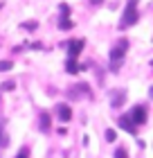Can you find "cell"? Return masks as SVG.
<instances>
[{"mask_svg": "<svg viewBox=\"0 0 153 158\" xmlns=\"http://www.w3.org/2000/svg\"><path fill=\"white\" fill-rule=\"evenodd\" d=\"M128 50V41H117V45H115L111 50V70L113 73H117V70L122 68V61H124V54H126Z\"/></svg>", "mask_w": 153, "mask_h": 158, "instance_id": "1", "label": "cell"}, {"mask_svg": "<svg viewBox=\"0 0 153 158\" xmlns=\"http://www.w3.org/2000/svg\"><path fill=\"white\" fill-rule=\"evenodd\" d=\"M135 23H137V2H135V0H131V2L126 5V9H124V16L119 20V27H122V30H126V27L135 25Z\"/></svg>", "mask_w": 153, "mask_h": 158, "instance_id": "2", "label": "cell"}, {"mask_svg": "<svg viewBox=\"0 0 153 158\" xmlns=\"http://www.w3.org/2000/svg\"><path fill=\"white\" fill-rule=\"evenodd\" d=\"M128 120L133 122L135 127L137 124H144V122H147V106H133L131 113H128Z\"/></svg>", "mask_w": 153, "mask_h": 158, "instance_id": "3", "label": "cell"}, {"mask_svg": "<svg viewBox=\"0 0 153 158\" xmlns=\"http://www.w3.org/2000/svg\"><path fill=\"white\" fill-rule=\"evenodd\" d=\"M83 50V41H68V56L77 59V54H81Z\"/></svg>", "mask_w": 153, "mask_h": 158, "instance_id": "4", "label": "cell"}, {"mask_svg": "<svg viewBox=\"0 0 153 158\" xmlns=\"http://www.w3.org/2000/svg\"><path fill=\"white\" fill-rule=\"evenodd\" d=\"M56 118H59L61 122H68L72 118V109L68 104H59V106H56Z\"/></svg>", "mask_w": 153, "mask_h": 158, "instance_id": "5", "label": "cell"}, {"mask_svg": "<svg viewBox=\"0 0 153 158\" xmlns=\"http://www.w3.org/2000/svg\"><path fill=\"white\" fill-rule=\"evenodd\" d=\"M117 124L124 129V131H128V133H135V124L128 120V115H122V118L117 120Z\"/></svg>", "mask_w": 153, "mask_h": 158, "instance_id": "6", "label": "cell"}, {"mask_svg": "<svg viewBox=\"0 0 153 158\" xmlns=\"http://www.w3.org/2000/svg\"><path fill=\"white\" fill-rule=\"evenodd\" d=\"M0 147H9V135H7L2 122H0Z\"/></svg>", "mask_w": 153, "mask_h": 158, "instance_id": "7", "label": "cell"}, {"mask_svg": "<svg viewBox=\"0 0 153 158\" xmlns=\"http://www.w3.org/2000/svg\"><path fill=\"white\" fill-rule=\"evenodd\" d=\"M111 104H113V106H122V104H124V90H119V93H113Z\"/></svg>", "mask_w": 153, "mask_h": 158, "instance_id": "8", "label": "cell"}, {"mask_svg": "<svg viewBox=\"0 0 153 158\" xmlns=\"http://www.w3.org/2000/svg\"><path fill=\"white\" fill-rule=\"evenodd\" d=\"M50 127H52L50 115H47V113H43V115H41V129H43V131H50Z\"/></svg>", "mask_w": 153, "mask_h": 158, "instance_id": "9", "label": "cell"}, {"mask_svg": "<svg viewBox=\"0 0 153 158\" xmlns=\"http://www.w3.org/2000/svg\"><path fill=\"white\" fill-rule=\"evenodd\" d=\"M65 70H68L70 75H74V73H79V63H77L74 59H68V66H65Z\"/></svg>", "mask_w": 153, "mask_h": 158, "instance_id": "10", "label": "cell"}, {"mask_svg": "<svg viewBox=\"0 0 153 158\" xmlns=\"http://www.w3.org/2000/svg\"><path fill=\"white\" fill-rule=\"evenodd\" d=\"M59 27H61V30H72V27H74V23L65 16V18H61V25H59Z\"/></svg>", "mask_w": 153, "mask_h": 158, "instance_id": "11", "label": "cell"}, {"mask_svg": "<svg viewBox=\"0 0 153 158\" xmlns=\"http://www.w3.org/2000/svg\"><path fill=\"white\" fill-rule=\"evenodd\" d=\"M115 138H117L115 129H108V131H106V140H108V142H115Z\"/></svg>", "mask_w": 153, "mask_h": 158, "instance_id": "12", "label": "cell"}, {"mask_svg": "<svg viewBox=\"0 0 153 158\" xmlns=\"http://www.w3.org/2000/svg\"><path fill=\"white\" fill-rule=\"evenodd\" d=\"M14 63L11 61H0V73H5V70H11Z\"/></svg>", "mask_w": 153, "mask_h": 158, "instance_id": "13", "label": "cell"}, {"mask_svg": "<svg viewBox=\"0 0 153 158\" xmlns=\"http://www.w3.org/2000/svg\"><path fill=\"white\" fill-rule=\"evenodd\" d=\"M115 158H128V156H126V149H124V147H119L117 152H115Z\"/></svg>", "mask_w": 153, "mask_h": 158, "instance_id": "14", "label": "cell"}, {"mask_svg": "<svg viewBox=\"0 0 153 158\" xmlns=\"http://www.w3.org/2000/svg\"><path fill=\"white\" fill-rule=\"evenodd\" d=\"M14 88H16V84H14V81H5L2 84V90H14Z\"/></svg>", "mask_w": 153, "mask_h": 158, "instance_id": "15", "label": "cell"}, {"mask_svg": "<svg viewBox=\"0 0 153 158\" xmlns=\"http://www.w3.org/2000/svg\"><path fill=\"white\" fill-rule=\"evenodd\" d=\"M25 27H27L30 32H34L36 27H38V23H36V20H30V23H25Z\"/></svg>", "mask_w": 153, "mask_h": 158, "instance_id": "16", "label": "cell"}, {"mask_svg": "<svg viewBox=\"0 0 153 158\" xmlns=\"http://www.w3.org/2000/svg\"><path fill=\"white\" fill-rule=\"evenodd\" d=\"M16 158H30V152H27V149H20V152L16 154Z\"/></svg>", "mask_w": 153, "mask_h": 158, "instance_id": "17", "label": "cell"}, {"mask_svg": "<svg viewBox=\"0 0 153 158\" xmlns=\"http://www.w3.org/2000/svg\"><path fill=\"white\" fill-rule=\"evenodd\" d=\"M61 11H63V16H70V7L68 5H61Z\"/></svg>", "mask_w": 153, "mask_h": 158, "instance_id": "18", "label": "cell"}, {"mask_svg": "<svg viewBox=\"0 0 153 158\" xmlns=\"http://www.w3.org/2000/svg\"><path fill=\"white\" fill-rule=\"evenodd\" d=\"M99 2H101V0H92V5H99Z\"/></svg>", "mask_w": 153, "mask_h": 158, "instance_id": "19", "label": "cell"}, {"mask_svg": "<svg viewBox=\"0 0 153 158\" xmlns=\"http://www.w3.org/2000/svg\"><path fill=\"white\" fill-rule=\"evenodd\" d=\"M0 7H2V5H0Z\"/></svg>", "mask_w": 153, "mask_h": 158, "instance_id": "20", "label": "cell"}]
</instances>
